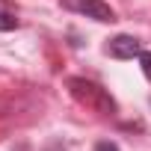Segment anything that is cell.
<instances>
[{
	"label": "cell",
	"instance_id": "obj_1",
	"mask_svg": "<svg viewBox=\"0 0 151 151\" xmlns=\"http://www.w3.org/2000/svg\"><path fill=\"white\" fill-rule=\"evenodd\" d=\"M68 89H71V95L77 98L80 104H86V107H92V110H98V113H104V116H113V113H116L113 95H110L107 89H101L98 83H92V80L71 77V80H68Z\"/></svg>",
	"mask_w": 151,
	"mask_h": 151
},
{
	"label": "cell",
	"instance_id": "obj_2",
	"mask_svg": "<svg viewBox=\"0 0 151 151\" xmlns=\"http://www.w3.org/2000/svg\"><path fill=\"white\" fill-rule=\"evenodd\" d=\"M59 3H62L65 9H71V12H80V15H86V18L101 21V24L116 21V12L110 9V3H104V0H59Z\"/></svg>",
	"mask_w": 151,
	"mask_h": 151
},
{
	"label": "cell",
	"instance_id": "obj_3",
	"mask_svg": "<svg viewBox=\"0 0 151 151\" xmlns=\"http://www.w3.org/2000/svg\"><path fill=\"white\" fill-rule=\"evenodd\" d=\"M107 53L116 56V59H133V56L142 53V47H139V42H136L133 36H116V39L107 45Z\"/></svg>",
	"mask_w": 151,
	"mask_h": 151
},
{
	"label": "cell",
	"instance_id": "obj_4",
	"mask_svg": "<svg viewBox=\"0 0 151 151\" xmlns=\"http://www.w3.org/2000/svg\"><path fill=\"white\" fill-rule=\"evenodd\" d=\"M9 30H18V18L9 9H3L0 12V33H9Z\"/></svg>",
	"mask_w": 151,
	"mask_h": 151
},
{
	"label": "cell",
	"instance_id": "obj_5",
	"mask_svg": "<svg viewBox=\"0 0 151 151\" xmlns=\"http://www.w3.org/2000/svg\"><path fill=\"white\" fill-rule=\"evenodd\" d=\"M139 65H142V74L151 80V50H142L139 53Z\"/></svg>",
	"mask_w": 151,
	"mask_h": 151
},
{
	"label": "cell",
	"instance_id": "obj_6",
	"mask_svg": "<svg viewBox=\"0 0 151 151\" xmlns=\"http://www.w3.org/2000/svg\"><path fill=\"white\" fill-rule=\"evenodd\" d=\"M95 151H119V145H116V142H107V139H104V142H98V145H95Z\"/></svg>",
	"mask_w": 151,
	"mask_h": 151
},
{
	"label": "cell",
	"instance_id": "obj_7",
	"mask_svg": "<svg viewBox=\"0 0 151 151\" xmlns=\"http://www.w3.org/2000/svg\"><path fill=\"white\" fill-rule=\"evenodd\" d=\"M3 9H9V0H0V12H3Z\"/></svg>",
	"mask_w": 151,
	"mask_h": 151
}]
</instances>
